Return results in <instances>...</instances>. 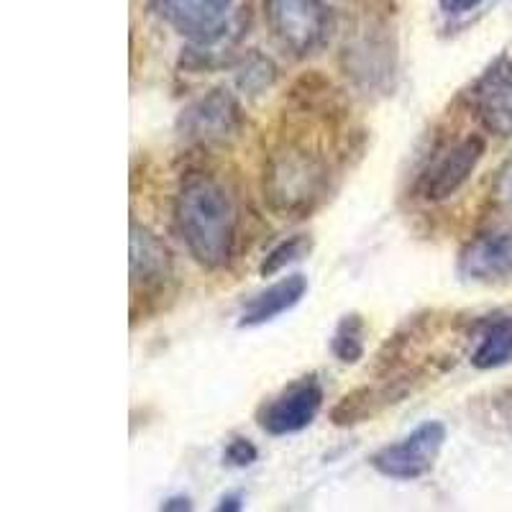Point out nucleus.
<instances>
[{
	"label": "nucleus",
	"instance_id": "nucleus-1",
	"mask_svg": "<svg viewBox=\"0 0 512 512\" xmlns=\"http://www.w3.org/2000/svg\"><path fill=\"white\" fill-rule=\"evenodd\" d=\"M295 111L300 118H287L285 128L264 159V200L280 218H308L326 203L333 190L336 164L320 139L328 121L338 113L328 85L323 90L308 85L295 90Z\"/></svg>",
	"mask_w": 512,
	"mask_h": 512
},
{
	"label": "nucleus",
	"instance_id": "nucleus-2",
	"mask_svg": "<svg viewBox=\"0 0 512 512\" xmlns=\"http://www.w3.org/2000/svg\"><path fill=\"white\" fill-rule=\"evenodd\" d=\"M175 223L187 251L203 269L228 267L239 239V210L210 175H190L175 198Z\"/></svg>",
	"mask_w": 512,
	"mask_h": 512
},
{
	"label": "nucleus",
	"instance_id": "nucleus-3",
	"mask_svg": "<svg viewBox=\"0 0 512 512\" xmlns=\"http://www.w3.org/2000/svg\"><path fill=\"white\" fill-rule=\"evenodd\" d=\"M239 0H157V8L167 24L175 26L192 41L187 49L195 67H210L213 57L236 44L239 18L233 16Z\"/></svg>",
	"mask_w": 512,
	"mask_h": 512
},
{
	"label": "nucleus",
	"instance_id": "nucleus-4",
	"mask_svg": "<svg viewBox=\"0 0 512 512\" xmlns=\"http://www.w3.org/2000/svg\"><path fill=\"white\" fill-rule=\"evenodd\" d=\"M264 18L277 44L292 57H310L331 34L326 0H264Z\"/></svg>",
	"mask_w": 512,
	"mask_h": 512
},
{
	"label": "nucleus",
	"instance_id": "nucleus-5",
	"mask_svg": "<svg viewBox=\"0 0 512 512\" xmlns=\"http://www.w3.org/2000/svg\"><path fill=\"white\" fill-rule=\"evenodd\" d=\"M344 72L361 90H387L397 67L395 34L384 21H367L346 39L341 54Z\"/></svg>",
	"mask_w": 512,
	"mask_h": 512
},
{
	"label": "nucleus",
	"instance_id": "nucleus-6",
	"mask_svg": "<svg viewBox=\"0 0 512 512\" xmlns=\"http://www.w3.org/2000/svg\"><path fill=\"white\" fill-rule=\"evenodd\" d=\"M443 443H446V425L441 420H425L402 441L374 451L369 466L387 479L413 482V479L431 474L443 451Z\"/></svg>",
	"mask_w": 512,
	"mask_h": 512
},
{
	"label": "nucleus",
	"instance_id": "nucleus-7",
	"mask_svg": "<svg viewBox=\"0 0 512 512\" xmlns=\"http://www.w3.org/2000/svg\"><path fill=\"white\" fill-rule=\"evenodd\" d=\"M244 128V108L239 98L228 90L218 88L192 100L182 108L177 131L185 141L200 146H221L233 141Z\"/></svg>",
	"mask_w": 512,
	"mask_h": 512
},
{
	"label": "nucleus",
	"instance_id": "nucleus-8",
	"mask_svg": "<svg viewBox=\"0 0 512 512\" xmlns=\"http://www.w3.org/2000/svg\"><path fill=\"white\" fill-rule=\"evenodd\" d=\"M172 282V254L157 233L131 221V308L144 303L149 313L159 297L167 295Z\"/></svg>",
	"mask_w": 512,
	"mask_h": 512
},
{
	"label": "nucleus",
	"instance_id": "nucleus-9",
	"mask_svg": "<svg viewBox=\"0 0 512 512\" xmlns=\"http://www.w3.org/2000/svg\"><path fill=\"white\" fill-rule=\"evenodd\" d=\"M487 152V141L479 134H469L464 139L448 144L436 154L420 175V195L428 203H443L464 187V182L474 175V169Z\"/></svg>",
	"mask_w": 512,
	"mask_h": 512
},
{
	"label": "nucleus",
	"instance_id": "nucleus-10",
	"mask_svg": "<svg viewBox=\"0 0 512 512\" xmlns=\"http://www.w3.org/2000/svg\"><path fill=\"white\" fill-rule=\"evenodd\" d=\"M320 408H323V384L315 374H310V377H300L297 382L287 384L280 395L264 402L256 420L269 436H292L313 425Z\"/></svg>",
	"mask_w": 512,
	"mask_h": 512
},
{
	"label": "nucleus",
	"instance_id": "nucleus-11",
	"mask_svg": "<svg viewBox=\"0 0 512 512\" xmlns=\"http://www.w3.org/2000/svg\"><path fill=\"white\" fill-rule=\"evenodd\" d=\"M474 113L489 134L512 136V57H500L472 90Z\"/></svg>",
	"mask_w": 512,
	"mask_h": 512
},
{
	"label": "nucleus",
	"instance_id": "nucleus-12",
	"mask_svg": "<svg viewBox=\"0 0 512 512\" xmlns=\"http://www.w3.org/2000/svg\"><path fill=\"white\" fill-rule=\"evenodd\" d=\"M413 382L408 374L405 377H387L379 384H364L356 390L346 392L341 400L333 405L331 410V423L338 428H351V425L367 423V420L377 418L382 410L390 405H397L413 392Z\"/></svg>",
	"mask_w": 512,
	"mask_h": 512
},
{
	"label": "nucleus",
	"instance_id": "nucleus-13",
	"mask_svg": "<svg viewBox=\"0 0 512 512\" xmlns=\"http://www.w3.org/2000/svg\"><path fill=\"white\" fill-rule=\"evenodd\" d=\"M459 272L466 280L492 282L512 274V226L489 228L464 246Z\"/></svg>",
	"mask_w": 512,
	"mask_h": 512
},
{
	"label": "nucleus",
	"instance_id": "nucleus-14",
	"mask_svg": "<svg viewBox=\"0 0 512 512\" xmlns=\"http://www.w3.org/2000/svg\"><path fill=\"white\" fill-rule=\"evenodd\" d=\"M305 292H308L305 274H290L285 280L274 282L267 290L256 292L244 305L239 315V328H259L269 320L280 318L282 313H290L292 308L303 303Z\"/></svg>",
	"mask_w": 512,
	"mask_h": 512
},
{
	"label": "nucleus",
	"instance_id": "nucleus-15",
	"mask_svg": "<svg viewBox=\"0 0 512 512\" xmlns=\"http://www.w3.org/2000/svg\"><path fill=\"white\" fill-rule=\"evenodd\" d=\"M469 361L482 372L512 364V310H497L479 320L477 344Z\"/></svg>",
	"mask_w": 512,
	"mask_h": 512
},
{
	"label": "nucleus",
	"instance_id": "nucleus-16",
	"mask_svg": "<svg viewBox=\"0 0 512 512\" xmlns=\"http://www.w3.org/2000/svg\"><path fill=\"white\" fill-rule=\"evenodd\" d=\"M367 323L359 313H349L338 320L331 338V351L341 364H359L367 351Z\"/></svg>",
	"mask_w": 512,
	"mask_h": 512
},
{
	"label": "nucleus",
	"instance_id": "nucleus-17",
	"mask_svg": "<svg viewBox=\"0 0 512 512\" xmlns=\"http://www.w3.org/2000/svg\"><path fill=\"white\" fill-rule=\"evenodd\" d=\"M310 249H313V239H310V236H305V233L290 236V239L277 244L267 256H264L259 274H262V277H274V274L282 272L285 267H290V264L300 262L303 256H308Z\"/></svg>",
	"mask_w": 512,
	"mask_h": 512
},
{
	"label": "nucleus",
	"instance_id": "nucleus-18",
	"mask_svg": "<svg viewBox=\"0 0 512 512\" xmlns=\"http://www.w3.org/2000/svg\"><path fill=\"white\" fill-rule=\"evenodd\" d=\"M274 80H277V67H274V62L256 52L244 59L239 75H236V82H239V88L246 95L264 93V90L272 88Z\"/></svg>",
	"mask_w": 512,
	"mask_h": 512
},
{
	"label": "nucleus",
	"instance_id": "nucleus-19",
	"mask_svg": "<svg viewBox=\"0 0 512 512\" xmlns=\"http://www.w3.org/2000/svg\"><path fill=\"white\" fill-rule=\"evenodd\" d=\"M259 459V448L249 441V438H233L226 446V454H223V461L228 466H236V469H246L254 461Z\"/></svg>",
	"mask_w": 512,
	"mask_h": 512
},
{
	"label": "nucleus",
	"instance_id": "nucleus-20",
	"mask_svg": "<svg viewBox=\"0 0 512 512\" xmlns=\"http://www.w3.org/2000/svg\"><path fill=\"white\" fill-rule=\"evenodd\" d=\"M495 200L502 205H512V157L502 164L495 177Z\"/></svg>",
	"mask_w": 512,
	"mask_h": 512
},
{
	"label": "nucleus",
	"instance_id": "nucleus-21",
	"mask_svg": "<svg viewBox=\"0 0 512 512\" xmlns=\"http://www.w3.org/2000/svg\"><path fill=\"white\" fill-rule=\"evenodd\" d=\"M482 0H441V8L451 16H461V13H469L479 6Z\"/></svg>",
	"mask_w": 512,
	"mask_h": 512
},
{
	"label": "nucleus",
	"instance_id": "nucleus-22",
	"mask_svg": "<svg viewBox=\"0 0 512 512\" xmlns=\"http://www.w3.org/2000/svg\"><path fill=\"white\" fill-rule=\"evenodd\" d=\"M241 500H244L241 495H226L221 500V505H218V510H221V512H239L241 507H244V505H241Z\"/></svg>",
	"mask_w": 512,
	"mask_h": 512
},
{
	"label": "nucleus",
	"instance_id": "nucleus-23",
	"mask_svg": "<svg viewBox=\"0 0 512 512\" xmlns=\"http://www.w3.org/2000/svg\"><path fill=\"white\" fill-rule=\"evenodd\" d=\"M162 510L164 512H172V510H192L190 500L187 497H172V500L162 502Z\"/></svg>",
	"mask_w": 512,
	"mask_h": 512
}]
</instances>
